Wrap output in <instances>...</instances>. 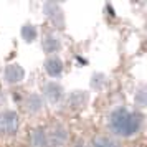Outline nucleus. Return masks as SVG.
Returning a JSON list of instances; mask_svg holds the SVG:
<instances>
[{
	"instance_id": "obj_11",
	"label": "nucleus",
	"mask_w": 147,
	"mask_h": 147,
	"mask_svg": "<svg viewBox=\"0 0 147 147\" xmlns=\"http://www.w3.org/2000/svg\"><path fill=\"white\" fill-rule=\"evenodd\" d=\"M45 48H47L48 51H55L58 48V41L55 40V38H48V40H45Z\"/></svg>"
},
{
	"instance_id": "obj_2",
	"label": "nucleus",
	"mask_w": 147,
	"mask_h": 147,
	"mask_svg": "<svg viewBox=\"0 0 147 147\" xmlns=\"http://www.w3.org/2000/svg\"><path fill=\"white\" fill-rule=\"evenodd\" d=\"M18 127V116L12 111L0 114V132L3 134H12Z\"/></svg>"
},
{
	"instance_id": "obj_6",
	"label": "nucleus",
	"mask_w": 147,
	"mask_h": 147,
	"mask_svg": "<svg viewBox=\"0 0 147 147\" xmlns=\"http://www.w3.org/2000/svg\"><path fill=\"white\" fill-rule=\"evenodd\" d=\"M32 144H33V147H45L47 146L48 139H47V136L43 134V131H35L32 134Z\"/></svg>"
},
{
	"instance_id": "obj_1",
	"label": "nucleus",
	"mask_w": 147,
	"mask_h": 147,
	"mask_svg": "<svg viewBox=\"0 0 147 147\" xmlns=\"http://www.w3.org/2000/svg\"><path fill=\"white\" fill-rule=\"evenodd\" d=\"M111 127L119 136H132L139 129V117L127 109H116L111 114Z\"/></svg>"
},
{
	"instance_id": "obj_10",
	"label": "nucleus",
	"mask_w": 147,
	"mask_h": 147,
	"mask_svg": "<svg viewBox=\"0 0 147 147\" xmlns=\"http://www.w3.org/2000/svg\"><path fill=\"white\" fill-rule=\"evenodd\" d=\"M23 36H25L28 41L33 40L35 36H36V32H35V28H33V27H25V28H23Z\"/></svg>"
},
{
	"instance_id": "obj_8",
	"label": "nucleus",
	"mask_w": 147,
	"mask_h": 147,
	"mask_svg": "<svg viewBox=\"0 0 147 147\" xmlns=\"http://www.w3.org/2000/svg\"><path fill=\"white\" fill-rule=\"evenodd\" d=\"M93 147H116V144L113 140L106 139V137H99L93 142Z\"/></svg>"
},
{
	"instance_id": "obj_9",
	"label": "nucleus",
	"mask_w": 147,
	"mask_h": 147,
	"mask_svg": "<svg viewBox=\"0 0 147 147\" xmlns=\"http://www.w3.org/2000/svg\"><path fill=\"white\" fill-rule=\"evenodd\" d=\"M41 106V101L38 96H32L30 99H28V107L32 109V111H36V109H40Z\"/></svg>"
},
{
	"instance_id": "obj_7",
	"label": "nucleus",
	"mask_w": 147,
	"mask_h": 147,
	"mask_svg": "<svg viewBox=\"0 0 147 147\" xmlns=\"http://www.w3.org/2000/svg\"><path fill=\"white\" fill-rule=\"evenodd\" d=\"M48 142H51V144H58L60 146L63 140L66 139V132L63 131V129H58V131H55V132L50 134V137H47Z\"/></svg>"
},
{
	"instance_id": "obj_3",
	"label": "nucleus",
	"mask_w": 147,
	"mask_h": 147,
	"mask_svg": "<svg viewBox=\"0 0 147 147\" xmlns=\"http://www.w3.org/2000/svg\"><path fill=\"white\" fill-rule=\"evenodd\" d=\"M45 93H47V96L50 98V101L55 102V101H58L61 98V88L58 86L56 83H51V84H48V86L45 88Z\"/></svg>"
},
{
	"instance_id": "obj_4",
	"label": "nucleus",
	"mask_w": 147,
	"mask_h": 147,
	"mask_svg": "<svg viewBox=\"0 0 147 147\" xmlns=\"http://www.w3.org/2000/svg\"><path fill=\"white\" fill-rule=\"evenodd\" d=\"M61 69H63V66H61V61L58 58H51L47 61V71L51 76H58L61 73Z\"/></svg>"
},
{
	"instance_id": "obj_5",
	"label": "nucleus",
	"mask_w": 147,
	"mask_h": 147,
	"mask_svg": "<svg viewBox=\"0 0 147 147\" xmlns=\"http://www.w3.org/2000/svg\"><path fill=\"white\" fill-rule=\"evenodd\" d=\"M7 78H8V81H20L22 78H23V69H22L20 66H17V65L8 66Z\"/></svg>"
}]
</instances>
